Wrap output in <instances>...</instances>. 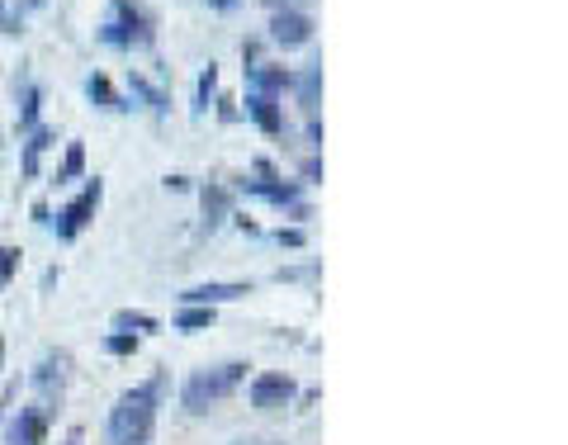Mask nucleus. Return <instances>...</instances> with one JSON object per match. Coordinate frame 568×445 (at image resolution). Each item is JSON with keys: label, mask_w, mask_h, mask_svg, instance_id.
Returning <instances> with one entry per match:
<instances>
[{"label": "nucleus", "mask_w": 568, "mask_h": 445, "mask_svg": "<svg viewBox=\"0 0 568 445\" xmlns=\"http://www.w3.org/2000/svg\"><path fill=\"white\" fill-rule=\"evenodd\" d=\"M152 431H157V384H138V389H128L114 403L105 441L109 445H152Z\"/></svg>", "instance_id": "f257e3e1"}, {"label": "nucleus", "mask_w": 568, "mask_h": 445, "mask_svg": "<svg viewBox=\"0 0 568 445\" xmlns=\"http://www.w3.org/2000/svg\"><path fill=\"white\" fill-rule=\"evenodd\" d=\"M247 379V365L242 360H223V365H213V370H195L190 379H185V389H180V403H185V412H209L213 403H223L237 384Z\"/></svg>", "instance_id": "f03ea898"}, {"label": "nucleus", "mask_w": 568, "mask_h": 445, "mask_svg": "<svg viewBox=\"0 0 568 445\" xmlns=\"http://www.w3.org/2000/svg\"><path fill=\"white\" fill-rule=\"evenodd\" d=\"M100 199H105V185H100V180H90L86 190H81V195L71 199L67 209H62V214H57V237H62V242H71V237H81V228H86L90 223V214H95V209H100Z\"/></svg>", "instance_id": "7ed1b4c3"}, {"label": "nucleus", "mask_w": 568, "mask_h": 445, "mask_svg": "<svg viewBox=\"0 0 568 445\" xmlns=\"http://www.w3.org/2000/svg\"><path fill=\"white\" fill-rule=\"evenodd\" d=\"M294 393H299V384H294L289 374H256V379H251V408L280 412L294 403Z\"/></svg>", "instance_id": "20e7f679"}, {"label": "nucleus", "mask_w": 568, "mask_h": 445, "mask_svg": "<svg viewBox=\"0 0 568 445\" xmlns=\"http://www.w3.org/2000/svg\"><path fill=\"white\" fill-rule=\"evenodd\" d=\"M100 38H105V43H119V48L147 43V19H142V10H133L128 0H119V5H114V19L100 29Z\"/></svg>", "instance_id": "39448f33"}, {"label": "nucleus", "mask_w": 568, "mask_h": 445, "mask_svg": "<svg viewBox=\"0 0 568 445\" xmlns=\"http://www.w3.org/2000/svg\"><path fill=\"white\" fill-rule=\"evenodd\" d=\"M247 294H251V285H242V280H209V285L185 289L180 299H185V308H218V303L247 299Z\"/></svg>", "instance_id": "423d86ee"}, {"label": "nucleus", "mask_w": 568, "mask_h": 445, "mask_svg": "<svg viewBox=\"0 0 568 445\" xmlns=\"http://www.w3.org/2000/svg\"><path fill=\"white\" fill-rule=\"evenodd\" d=\"M67 379H71V356H67V351H48V356L38 360L34 384H38L43 393H48V403H57V398H62Z\"/></svg>", "instance_id": "0eeeda50"}, {"label": "nucleus", "mask_w": 568, "mask_h": 445, "mask_svg": "<svg viewBox=\"0 0 568 445\" xmlns=\"http://www.w3.org/2000/svg\"><path fill=\"white\" fill-rule=\"evenodd\" d=\"M270 38L280 48H303L313 38V19L303 15V10H280V15L270 19Z\"/></svg>", "instance_id": "6e6552de"}, {"label": "nucleus", "mask_w": 568, "mask_h": 445, "mask_svg": "<svg viewBox=\"0 0 568 445\" xmlns=\"http://www.w3.org/2000/svg\"><path fill=\"white\" fill-rule=\"evenodd\" d=\"M43 436H48V417L38 408H24L5 431V445H43Z\"/></svg>", "instance_id": "1a4fd4ad"}, {"label": "nucleus", "mask_w": 568, "mask_h": 445, "mask_svg": "<svg viewBox=\"0 0 568 445\" xmlns=\"http://www.w3.org/2000/svg\"><path fill=\"white\" fill-rule=\"evenodd\" d=\"M199 204H204V228L209 232L232 214V195L223 190V185H204V190H199Z\"/></svg>", "instance_id": "9d476101"}, {"label": "nucleus", "mask_w": 568, "mask_h": 445, "mask_svg": "<svg viewBox=\"0 0 568 445\" xmlns=\"http://www.w3.org/2000/svg\"><path fill=\"white\" fill-rule=\"evenodd\" d=\"M251 195H261V199H270V204H299V185L294 180H251L247 185Z\"/></svg>", "instance_id": "9b49d317"}, {"label": "nucleus", "mask_w": 568, "mask_h": 445, "mask_svg": "<svg viewBox=\"0 0 568 445\" xmlns=\"http://www.w3.org/2000/svg\"><path fill=\"white\" fill-rule=\"evenodd\" d=\"M247 114L256 124L266 128V133H284V114L275 109V95H251L247 100Z\"/></svg>", "instance_id": "f8f14e48"}, {"label": "nucleus", "mask_w": 568, "mask_h": 445, "mask_svg": "<svg viewBox=\"0 0 568 445\" xmlns=\"http://www.w3.org/2000/svg\"><path fill=\"white\" fill-rule=\"evenodd\" d=\"M289 86L299 90V105L308 109V114H318V95H322V67H303Z\"/></svg>", "instance_id": "ddd939ff"}, {"label": "nucleus", "mask_w": 568, "mask_h": 445, "mask_svg": "<svg viewBox=\"0 0 568 445\" xmlns=\"http://www.w3.org/2000/svg\"><path fill=\"white\" fill-rule=\"evenodd\" d=\"M247 81L256 86V95H275V90H289L294 76L280 72V67H247Z\"/></svg>", "instance_id": "4468645a"}, {"label": "nucleus", "mask_w": 568, "mask_h": 445, "mask_svg": "<svg viewBox=\"0 0 568 445\" xmlns=\"http://www.w3.org/2000/svg\"><path fill=\"white\" fill-rule=\"evenodd\" d=\"M86 95H90V100H95L100 109H109V114H119V109H128L124 100H119V90L109 86V76H100V72L86 76Z\"/></svg>", "instance_id": "2eb2a0df"}, {"label": "nucleus", "mask_w": 568, "mask_h": 445, "mask_svg": "<svg viewBox=\"0 0 568 445\" xmlns=\"http://www.w3.org/2000/svg\"><path fill=\"white\" fill-rule=\"evenodd\" d=\"M48 143H53L48 128H34V133H29V143H24V176H38V157L48 152Z\"/></svg>", "instance_id": "dca6fc26"}, {"label": "nucleus", "mask_w": 568, "mask_h": 445, "mask_svg": "<svg viewBox=\"0 0 568 445\" xmlns=\"http://www.w3.org/2000/svg\"><path fill=\"white\" fill-rule=\"evenodd\" d=\"M114 332H157V318L152 313H138V308H124V313H114Z\"/></svg>", "instance_id": "f3484780"}, {"label": "nucleus", "mask_w": 568, "mask_h": 445, "mask_svg": "<svg viewBox=\"0 0 568 445\" xmlns=\"http://www.w3.org/2000/svg\"><path fill=\"white\" fill-rule=\"evenodd\" d=\"M213 90H218V67H204V72H199V86H195V114H204V109H209V100H213Z\"/></svg>", "instance_id": "a211bd4d"}, {"label": "nucleus", "mask_w": 568, "mask_h": 445, "mask_svg": "<svg viewBox=\"0 0 568 445\" xmlns=\"http://www.w3.org/2000/svg\"><path fill=\"white\" fill-rule=\"evenodd\" d=\"M38 100H43L38 86L24 90V105H19V133H34V128H38Z\"/></svg>", "instance_id": "6ab92c4d"}, {"label": "nucleus", "mask_w": 568, "mask_h": 445, "mask_svg": "<svg viewBox=\"0 0 568 445\" xmlns=\"http://www.w3.org/2000/svg\"><path fill=\"white\" fill-rule=\"evenodd\" d=\"M133 95H142L152 114H166V109H171V100H166V95H161V90L152 86V81H142V76H133Z\"/></svg>", "instance_id": "aec40b11"}, {"label": "nucleus", "mask_w": 568, "mask_h": 445, "mask_svg": "<svg viewBox=\"0 0 568 445\" xmlns=\"http://www.w3.org/2000/svg\"><path fill=\"white\" fill-rule=\"evenodd\" d=\"M180 332H204V327H213V308H185L176 318Z\"/></svg>", "instance_id": "412c9836"}, {"label": "nucleus", "mask_w": 568, "mask_h": 445, "mask_svg": "<svg viewBox=\"0 0 568 445\" xmlns=\"http://www.w3.org/2000/svg\"><path fill=\"white\" fill-rule=\"evenodd\" d=\"M81 166H86V147H81V143H71V147H67V157H62V166H57V180L81 176Z\"/></svg>", "instance_id": "4be33fe9"}, {"label": "nucleus", "mask_w": 568, "mask_h": 445, "mask_svg": "<svg viewBox=\"0 0 568 445\" xmlns=\"http://www.w3.org/2000/svg\"><path fill=\"white\" fill-rule=\"evenodd\" d=\"M105 351L109 356H133V351H138V337H133V332H114V337H105Z\"/></svg>", "instance_id": "5701e85b"}, {"label": "nucleus", "mask_w": 568, "mask_h": 445, "mask_svg": "<svg viewBox=\"0 0 568 445\" xmlns=\"http://www.w3.org/2000/svg\"><path fill=\"white\" fill-rule=\"evenodd\" d=\"M15 270H19V251L15 247H0V289L15 280Z\"/></svg>", "instance_id": "b1692460"}, {"label": "nucleus", "mask_w": 568, "mask_h": 445, "mask_svg": "<svg viewBox=\"0 0 568 445\" xmlns=\"http://www.w3.org/2000/svg\"><path fill=\"white\" fill-rule=\"evenodd\" d=\"M0 34H19V10H10L5 0H0Z\"/></svg>", "instance_id": "393cba45"}, {"label": "nucleus", "mask_w": 568, "mask_h": 445, "mask_svg": "<svg viewBox=\"0 0 568 445\" xmlns=\"http://www.w3.org/2000/svg\"><path fill=\"white\" fill-rule=\"evenodd\" d=\"M280 242H284V247H303V232L289 228V232H280Z\"/></svg>", "instance_id": "a878e982"}, {"label": "nucleus", "mask_w": 568, "mask_h": 445, "mask_svg": "<svg viewBox=\"0 0 568 445\" xmlns=\"http://www.w3.org/2000/svg\"><path fill=\"white\" fill-rule=\"evenodd\" d=\"M232 445H280V441H266V436H242V441H232Z\"/></svg>", "instance_id": "bb28decb"}, {"label": "nucleus", "mask_w": 568, "mask_h": 445, "mask_svg": "<svg viewBox=\"0 0 568 445\" xmlns=\"http://www.w3.org/2000/svg\"><path fill=\"white\" fill-rule=\"evenodd\" d=\"M62 445H86V436H81V431H71V436H67Z\"/></svg>", "instance_id": "cd10ccee"}, {"label": "nucleus", "mask_w": 568, "mask_h": 445, "mask_svg": "<svg viewBox=\"0 0 568 445\" xmlns=\"http://www.w3.org/2000/svg\"><path fill=\"white\" fill-rule=\"evenodd\" d=\"M266 5H270V10H275V15H280V10H284V5H289V0H266Z\"/></svg>", "instance_id": "c85d7f7f"}, {"label": "nucleus", "mask_w": 568, "mask_h": 445, "mask_svg": "<svg viewBox=\"0 0 568 445\" xmlns=\"http://www.w3.org/2000/svg\"><path fill=\"white\" fill-rule=\"evenodd\" d=\"M0 365H5V341H0Z\"/></svg>", "instance_id": "c756f323"}, {"label": "nucleus", "mask_w": 568, "mask_h": 445, "mask_svg": "<svg viewBox=\"0 0 568 445\" xmlns=\"http://www.w3.org/2000/svg\"><path fill=\"white\" fill-rule=\"evenodd\" d=\"M34 5H38V0H34Z\"/></svg>", "instance_id": "7c9ffc66"}]
</instances>
